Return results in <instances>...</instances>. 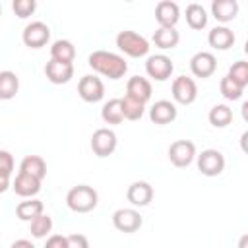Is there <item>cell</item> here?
Wrapping results in <instances>:
<instances>
[{"instance_id": "f35d334b", "label": "cell", "mask_w": 248, "mask_h": 248, "mask_svg": "<svg viewBox=\"0 0 248 248\" xmlns=\"http://www.w3.org/2000/svg\"><path fill=\"white\" fill-rule=\"evenodd\" d=\"M0 16H2V6H0Z\"/></svg>"}, {"instance_id": "d6986e66", "label": "cell", "mask_w": 248, "mask_h": 248, "mask_svg": "<svg viewBox=\"0 0 248 248\" xmlns=\"http://www.w3.org/2000/svg\"><path fill=\"white\" fill-rule=\"evenodd\" d=\"M207 43L215 50H229L234 45V33L227 25H215L207 35Z\"/></svg>"}, {"instance_id": "8992f818", "label": "cell", "mask_w": 248, "mask_h": 248, "mask_svg": "<svg viewBox=\"0 0 248 248\" xmlns=\"http://www.w3.org/2000/svg\"><path fill=\"white\" fill-rule=\"evenodd\" d=\"M112 225L116 231L130 234V232L140 231V227L143 225V217L134 207H120L112 213Z\"/></svg>"}, {"instance_id": "7402d4cb", "label": "cell", "mask_w": 248, "mask_h": 248, "mask_svg": "<svg viewBox=\"0 0 248 248\" xmlns=\"http://www.w3.org/2000/svg\"><path fill=\"white\" fill-rule=\"evenodd\" d=\"M76 58V46L72 41L68 39H58L52 43L50 46V60L56 62H64V64H72Z\"/></svg>"}, {"instance_id": "5bb4252c", "label": "cell", "mask_w": 248, "mask_h": 248, "mask_svg": "<svg viewBox=\"0 0 248 248\" xmlns=\"http://www.w3.org/2000/svg\"><path fill=\"white\" fill-rule=\"evenodd\" d=\"M155 19L159 27H174L180 19V8L176 2L170 0H161L155 6Z\"/></svg>"}, {"instance_id": "277c9868", "label": "cell", "mask_w": 248, "mask_h": 248, "mask_svg": "<svg viewBox=\"0 0 248 248\" xmlns=\"http://www.w3.org/2000/svg\"><path fill=\"white\" fill-rule=\"evenodd\" d=\"M167 153H169V161L174 167L184 169V167L192 165V161L196 159V145L190 140H176L169 145Z\"/></svg>"}, {"instance_id": "6da1fadb", "label": "cell", "mask_w": 248, "mask_h": 248, "mask_svg": "<svg viewBox=\"0 0 248 248\" xmlns=\"http://www.w3.org/2000/svg\"><path fill=\"white\" fill-rule=\"evenodd\" d=\"M87 64L101 76L108 79H120L128 72V64L124 56L110 50H93L87 58Z\"/></svg>"}, {"instance_id": "74e56055", "label": "cell", "mask_w": 248, "mask_h": 248, "mask_svg": "<svg viewBox=\"0 0 248 248\" xmlns=\"http://www.w3.org/2000/svg\"><path fill=\"white\" fill-rule=\"evenodd\" d=\"M8 188H10V176L0 174V194H4Z\"/></svg>"}, {"instance_id": "1f68e13d", "label": "cell", "mask_w": 248, "mask_h": 248, "mask_svg": "<svg viewBox=\"0 0 248 248\" xmlns=\"http://www.w3.org/2000/svg\"><path fill=\"white\" fill-rule=\"evenodd\" d=\"M219 91H221V95H223L227 101H238V99L242 97V93H244V89H242L240 85H236L229 76H225V78L219 81Z\"/></svg>"}, {"instance_id": "d590c367", "label": "cell", "mask_w": 248, "mask_h": 248, "mask_svg": "<svg viewBox=\"0 0 248 248\" xmlns=\"http://www.w3.org/2000/svg\"><path fill=\"white\" fill-rule=\"evenodd\" d=\"M45 248H66V236L64 234H50L45 242Z\"/></svg>"}, {"instance_id": "4316f807", "label": "cell", "mask_w": 248, "mask_h": 248, "mask_svg": "<svg viewBox=\"0 0 248 248\" xmlns=\"http://www.w3.org/2000/svg\"><path fill=\"white\" fill-rule=\"evenodd\" d=\"M207 118L213 128H225L232 122V108L229 105H213Z\"/></svg>"}, {"instance_id": "f1b7e54d", "label": "cell", "mask_w": 248, "mask_h": 248, "mask_svg": "<svg viewBox=\"0 0 248 248\" xmlns=\"http://www.w3.org/2000/svg\"><path fill=\"white\" fill-rule=\"evenodd\" d=\"M101 118L107 124H120L124 120V114H122V108H120V99L107 101L101 108Z\"/></svg>"}, {"instance_id": "2e32d148", "label": "cell", "mask_w": 248, "mask_h": 248, "mask_svg": "<svg viewBox=\"0 0 248 248\" xmlns=\"http://www.w3.org/2000/svg\"><path fill=\"white\" fill-rule=\"evenodd\" d=\"M41 182H43V180H39V178H35V176H31V174L19 170V172L16 174L14 182H12V188H14V192H16L17 196H21V198H35V196L41 192Z\"/></svg>"}, {"instance_id": "4dcf8cb0", "label": "cell", "mask_w": 248, "mask_h": 248, "mask_svg": "<svg viewBox=\"0 0 248 248\" xmlns=\"http://www.w3.org/2000/svg\"><path fill=\"white\" fill-rule=\"evenodd\" d=\"M236 85H240L242 89L248 85V62L246 60H236L231 68H229V74H227Z\"/></svg>"}, {"instance_id": "603a6c76", "label": "cell", "mask_w": 248, "mask_h": 248, "mask_svg": "<svg viewBox=\"0 0 248 248\" xmlns=\"http://www.w3.org/2000/svg\"><path fill=\"white\" fill-rule=\"evenodd\" d=\"M19 170L43 180L46 176V163L41 155H25L19 163Z\"/></svg>"}, {"instance_id": "ffe728a7", "label": "cell", "mask_w": 248, "mask_h": 248, "mask_svg": "<svg viewBox=\"0 0 248 248\" xmlns=\"http://www.w3.org/2000/svg\"><path fill=\"white\" fill-rule=\"evenodd\" d=\"M211 16L221 23H229L238 16V2L236 0H213Z\"/></svg>"}, {"instance_id": "7c38bea8", "label": "cell", "mask_w": 248, "mask_h": 248, "mask_svg": "<svg viewBox=\"0 0 248 248\" xmlns=\"http://www.w3.org/2000/svg\"><path fill=\"white\" fill-rule=\"evenodd\" d=\"M190 70L196 78H209L215 74L217 70V58L213 52H207V50H200L196 52L192 58H190Z\"/></svg>"}, {"instance_id": "8d00e7d4", "label": "cell", "mask_w": 248, "mask_h": 248, "mask_svg": "<svg viewBox=\"0 0 248 248\" xmlns=\"http://www.w3.org/2000/svg\"><path fill=\"white\" fill-rule=\"evenodd\" d=\"M10 248H35V244H33L31 240H27V238H19V240L12 242Z\"/></svg>"}, {"instance_id": "9a60e30c", "label": "cell", "mask_w": 248, "mask_h": 248, "mask_svg": "<svg viewBox=\"0 0 248 248\" xmlns=\"http://www.w3.org/2000/svg\"><path fill=\"white\" fill-rule=\"evenodd\" d=\"M176 114H178L176 105L170 103V101H167V99L155 101V103L151 105V108H149V118H151V122L161 124V126L174 122V120H176Z\"/></svg>"}, {"instance_id": "30bf717a", "label": "cell", "mask_w": 248, "mask_h": 248, "mask_svg": "<svg viewBox=\"0 0 248 248\" xmlns=\"http://www.w3.org/2000/svg\"><path fill=\"white\" fill-rule=\"evenodd\" d=\"M145 72L149 78H153L157 81H167L174 72V64L165 54H151L145 60Z\"/></svg>"}, {"instance_id": "8fae6325", "label": "cell", "mask_w": 248, "mask_h": 248, "mask_svg": "<svg viewBox=\"0 0 248 248\" xmlns=\"http://www.w3.org/2000/svg\"><path fill=\"white\" fill-rule=\"evenodd\" d=\"M78 93L85 103H99L105 97V83L101 81V78H97L93 74H87L79 79Z\"/></svg>"}, {"instance_id": "7a4b0ae2", "label": "cell", "mask_w": 248, "mask_h": 248, "mask_svg": "<svg viewBox=\"0 0 248 248\" xmlns=\"http://www.w3.org/2000/svg\"><path fill=\"white\" fill-rule=\"evenodd\" d=\"M97 203H99V194L93 186L87 184H78L70 188L66 194V205L76 213H89L97 207Z\"/></svg>"}, {"instance_id": "ba28073f", "label": "cell", "mask_w": 248, "mask_h": 248, "mask_svg": "<svg viewBox=\"0 0 248 248\" xmlns=\"http://www.w3.org/2000/svg\"><path fill=\"white\" fill-rule=\"evenodd\" d=\"M116 143H118L116 134L110 128H99L91 136V151L97 157H108V155H112L114 149H116Z\"/></svg>"}, {"instance_id": "484cf974", "label": "cell", "mask_w": 248, "mask_h": 248, "mask_svg": "<svg viewBox=\"0 0 248 248\" xmlns=\"http://www.w3.org/2000/svg\"><path fill=\"white\" fill-rule=\"evenodd\" d=\"M207 12H205V8L202 6V4H188L186 6V23L190 25V29H194V31H200V29H203L205 25H207Z\"/></svg>"}, {"instance_id": "52a82bcc", "label": "cell", "mask_w": 248, "mask_h": 248, "mask_svg": "<svg viewBox=\"0 0 248 248\" xmlns=\"http://www.w3.org/2000/svg\"><path fill=\"white\" fill-rule=\"evenodd\" d=\"M170 91H172V99L178 105H192L196 101V97H198V85L188 76L174 78L172 85H170Z\"/></svg>"}, {"instance_id": "836d02e7", "label": "cell", "mask_w": 248, "mask_h": 248, "mask_svg": "<svg viewBox=\"0 0 248 248\" xmlns=\"http://www.w3.org/2000/svg\"><path fill=\"white\" fill-rule=\"evenodd\" d=\"M12 170H14V157H12V153L0 149V174L12 176Z\"/></svg>"}, {"instance_id": "5b68a950", "label": "cell", "mask_w": 248, "mask_h": 248, "mask_svg": "<svg viewBox=\"0 0 248 248\" xmlns=\"http://www.w3.org/2000/svg\"><path fill=\"white\" fill-rule=\"evenodd\" d=\"M198 157V170L203 176H219L225 170V157L219 149H203Z\"/></svg>"}, {"instance_id": "f546056e", "label": "cell", "mask_w": 248, "mask_h": 248, "mask_svg": "<svg viewBox=\"0 0 248 248\" xmlns=\"http://www.w3.org/2000/svg\"><path fill=\"white\" fill-rule=\"evenodd\" d=\"M29 231L35 238H45L52 231V217L46 213H41L33 221H29Z\"/></svg>"}, {"instance_id": "d4e9b609", "label": "cell", "mask_w": 248, "mask_h": 248, "mask_svg": "<svg viewBox=\"0 0 248 248\" xmlns=\"http://www.w3.org/2000/svg\"><path fill=\"white\" fill-rule=\"evenodd\" d=\"M17 91H19V78L10 70L0 72V99L10 101L17 95Z\"/></svg>"}, {"instance_id": "e0dca14e", "label": "cell", "mask_w": 248, "mask_h": 248, "mask_svg": "<svg viewBox=\"0 0 248 248\" xmlns=\"http://www.w3.org/2000/svg\"><path fill=\"white\" fill-rule=\"evenodd\" d=\"M45 76L54 85L68 83L74 78V64H64V62H56V60H48L46 66H45Z\"/></svg>"}, {"instance_id": "44dd1931", "label": "cell", "mask_w": 248, "mask_h": 248, "mask_svg": "<svg viewBox=\"0 0 248 248\" xmlns=\"http://www.w3.org/2000/svg\"><path fill=\"white\" fill-rule=\"evenodd\" d=\"M41 213H45V203L37 198H25L16 205V215L19 221H33Z\"/></svg>"}, {"instance_id": "83f0119b", "label": "cell", "mask_w": 248, "mask_h": 248, "mask_svg": "<svg viewBox=\"0 0 248 248\" xmlns=\"http://www.w3.org/2000/svg\"><path fill=\"white\" fill-rule=\"evenodd\" d=\"M120 108H122V114H124V120H140L145 112V105L124 95L120 99Z\"/></svg>"}, {"instance_id": "4fadbf2b", "label": "cell", "mask_w": 248, "mask_h": 248, "mask_svg": "<svg viewBox=\"0 0 248 248\" xmlns=\"http://www.w3.org/2000/svg\"><path fill=\"white\" fill-rule=\"evenodd\" d=\"M126 198L134 207H145L153 200V186L145 180L132 182L126 190Z\"/></svg>"}, {"instance_id": "3957f363", "label": "cell", "mask_w": 248, "mask_h": 248, "mask_svg": "<svg viewBox=\"0 0 248 248\" xmlns=\"http://www.w3.org/2000/svg\"><path fill=\"white\" fill-rule=\"evenodd\" d=\"M116 46H118L120 52H124L126 56H132V58H141L151 48L149 41L143 35H140L132 29H124L116 35Z\"/></svg>"}, {"instance_id": "9c48e42d", "label": "cell", "mask_w": 248, "mask_h": 248, "mask_svg": "<svg viewBox=\"0 0 248 248\" xmlns=\"http://www.w3.org/2000/svg\"><path fill=\"white\" fill-rule=\"evenodd\" d=\"M23 45L29 48H41L50 41V29L46 23L43 21H31L25 25L23 33H21Z\"/></svg>"}, {"instance_id": "d6a6232c", "label": "cell", "mask_w": 248, "mask_h": 248, "mask_svg": "<svg viewBox=\"0 0 248 248\" xmlns=\"http://www.w3.org/2000/svg\"><path fill=\"white\" fill-rule=\"evenodd\" d=\"M12 10H14V14H16L17 17L25 19V17H29V16L35 14L37 2H35V0H14V2H12Z\"/></svg>"}, {"instance_id": "ac0fdd59", "label": "cell", "mask_w": 248, "mask_h": 248, "mask_svg": "<svg viewBox=\"0 0 248 248\" xmlns=\"http://www.w3.org/2000/svg\"><path fill=\"white\" fill-rule=\"evenodd\" d=\"M151 93H153V89H151V81L147 78L132 76L128 79V83H126V95L136 99V101H140V103H143V105L151 99Z\"/></svg>"}, {"instance_id": "cb8c5ba5", "label": "cell", "mask_w": 248, "mask_h": 248, "mask_svg": "<svg viewBox=\"0 0 248 248\" xmlns=\"http://www.w3.org/2000/svg\"><path fill=\"white\" fill-rule=\"evenodd\" d=\"M180 41V35L176 31V27H157L153 33V43L155 46L167 50V48H174Z\"/></svg>"}, {"instance_id": "e575fe53", "label": "cell", "mask_w": 248, "mask_h": 248, "mask_svg": "<svg viewBox=\"0 0 248 248\" xmlns=\"http://www.w3.org/2000/svg\"><path fill=\"white\" fill-rule=\"evenodd\" d=\"M66 248H89V240H87V236L74 232V234L66 236Z\"/></svg>"}]
</instances>
